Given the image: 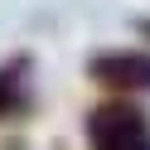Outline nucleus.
I'll return each mask as SVG.
<instances>
[{
  "mask_svg": "<svg viewBox=\"0 0 150 150\" xmlns=\"http://www.w3.org/2000/svg\"><path fill=\"white\" fill-rule=\"evenodd\" d=\"M136 34H140V39L150 44V15H140V20H136Z\"/></svg>",
  "mask_w": 150,
  "mask_h": 150,
  "instance_id": "20e7f679",
  "label": "nucleus"
},
{
  "mask_svg": "<svg viewBox=\"0 0 150 150\" xmlns=\"http://www.w3.org/2000/svg\"><path fill=\"white\" fill-rule=\"evenodd\" d=\"M87 145L97 150H150V111L131 102L126 92H111L107 102L87 111Z\"/></svg>",
  "mask_w": 150,
  "mask_h": 150,
  "instance_id": "f257e3e1",
  "label": "nucleus"
},
{
  "mask_svg": "<svg viewBox=\"0 0 150 150\" xmlns=\"http://www.w3.org/2000/svg\"><path fill=\"white\" fill-rule=\"evenodd\" d=\"M29 63L24 58H15V63H5L0 68V121H20V116H29V107H34V97H29Z\"/></svg>",
  "mask_w": 150,
  "mask_h": 150,
  "instance_id": "7ed1b4c3",
  "label": "nucleus"
},
{
  "mask_svg": "<svg viewBox=\"0 0 150 150\" xmlns=\"http://www.w3.org/2000/svg\"><path fill=\"white\" fill-rule=\"evenodd\" d=\"M87 78L107 92H150V49H102L87 58Z\"/></svg>",
  "mask_w": 150,
  "mask_h": 150,
  "instance_id": "f03ea898",
  "label": "nucleus"
}]
</instances>
